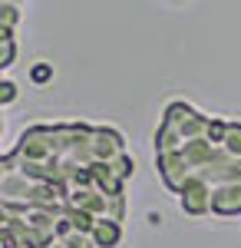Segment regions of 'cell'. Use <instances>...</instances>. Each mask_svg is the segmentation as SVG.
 I'll list each match as a JSON object with an SVG mask.
<instances>
[{"instance_id": "obj_3", "label": "cell", "mask_w": 241, "mask_h": 248, "mask_svg": "<svg viewBox=\"0 0 241 248\" xmlns=\"http://www.w3.org/2000/svg\"><path fill=\"white\" fill-rule=\"evenodd\" d=\"M93 238L99 248H116L122 242V225H119V218H99L93 229Z\"/></svg>"}, {"instance_id": "obj_10", "label": "cell", "mask_w": 241, "mask_h": 248, "mask_svg": "<svg viewBox=\"0 0 241 248\" xmlns=\"http://www.w3.org/2000/svg\"><path fill=\"white\" fill-rule=\"evenodd\" d=\"M50 248H66V245H63V242H53V245H50Z\"/></svg>"}, {"instance_id": "obj_1", "label": "cell", "mask_w": 241, "mask_h": 248, "mask_svg": "<svg viewBox=\"0 0 241 248\" xmlns=\"http://www.w3.org/2000/svg\"><path fill=\"white\" fill-rule=\"evenodd\" d=\"M211 192L215 186L211 182H202V179H188L182 192H179V205L185 215L192 218H202V215H211Z\"/></svg>"}, {"instance_id": "obj_2", "label": "cell", "mask_w": 241, "mask_h": 248, "mask_svg": "<svg viewBox=\"0 0 241 248\" xmlns=\"http://www.w3.org/2000/svg\"><path fill=\"white\" fill-rule=\"evenodd\" d=\"M211 215H222V218L241 215V186L238 182L215 186V192H211Z\"/></svg>"}, {"instance_id": "obj_11", "label": "cell", "mask_w": 241, "mask_h": 248, "mask_svg": "<svg viewBox=\"0 0 241 248\" xmlns=\"http://www.w3.org/2000/svg\"><path fill=\"white\" fill-rule=\"evenodd\" d=\"M10 3H17V7H20V3H23V0H10Z\"/></svg>"}, {"instance_id": "obj_5", "label": "cell", "mask_w": 241, "mask_h": 248, "mask_svg": "<svg viewBox=\"0 0 241 248\" xmlns=\"http://www.w3.org/2000/svg\"><path fill=\"white\" fill-rule=\"evenodd\" d=\"M222 146H225L231 155H238V159H241V123H225Z\"/></svg>"}, {"instance_id": "obj_6", "label": "cell", "mask_w": 241, "mask_h": 248, "mask_svg": "<svg viewBox=\"0 0 241 248\" xmlns=\"http://www.w3.org/2000/svg\"><path fill=\"white\" fill-rule=\"evenodd\" d=\"M17 23H20V7L10 3V0H0V30H10L14 33Z\"/></svg>"}, {"instance_id": "obj_7", "label": "cell", "mask_w": 241, "mask_h": 248, "mask_svg": "<svg viewBox=\"0 0 241 248\" xmlns=\"http://www.w3.org/2000/svg\"><path fill=\"white\" fill-rule=\"evenodd\" d=\"M0 43H3V53H0V66L10 70L14 66V57H17V40L10 30H0Z\"/></svg>"}, {"instance_id": "obj_8", "label": "cell", "mask_w": 241, "mask_h": 248, "mask_svg": "<svg viewBox=\"0 0 241 248\" xmlns=\"http://www.w3.org/2000/svg\"><path fill=\"white\" fill-rule=\"evenodd\" d=\"M17 83H14V79H3V83H0V106H10V103H14V99H17Z\"/></svg>"}, {"instance_id": "obj_4", "label": "cell", "mask_w": 241, "mask_h": 248, "mask_svg": "<svg viewBox=\"0 0 241 248\" xmlns=\"http://www.w3.org/2000/svg\"><path fill=\"white\" fill-rule=\"evenodd\" d=\"M60 242L66 248H99L93 238V232H79V229H66L60 232Z\"/></svg>"}, {"instance_id": "obj_9", "label": "cell", "mask_w": 241, "mask_h": 248, "mask_svg": "<svg viewBox=\"0 0 241 248\" xmlns=\"http://www.w3.org/2000/svg\"><path fill=\"white\" fill-rule=\"evenodd\" d=\"M30 79H33V83H46V79H53V63H37V66L30 70Z\"/></svg>"}]
</instances>
